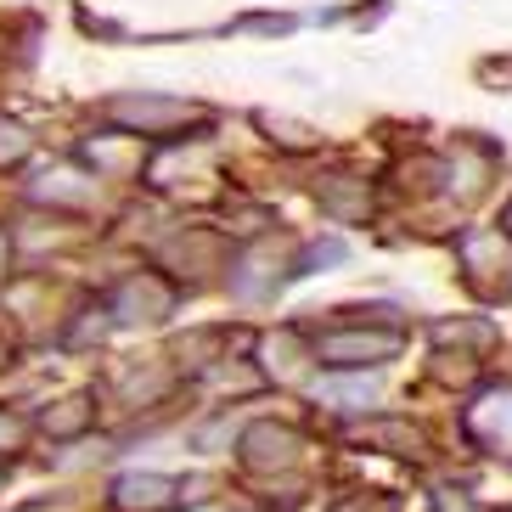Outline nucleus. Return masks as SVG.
I'll list each match as a JSON object with an SVG mask.
<instances>
[{"instance_id":"obj_13","label":"nucleus","mask_w":512,"mask_h":512,"mask_svg":"<svg viewBox=\"0 0 512 512\" xmlns=\"http://www.w3.org/2000/svg\"><path fill=\"white\" fill-rule=\"evenodd\" d=\"M242 29H259V34H287V29H293V17H248Z\"/></svg>"},{"instance_id":"obj_6","label":"nucleus","mask_w":512,"mask_h":512,"mask_svg":"<svg viewBox=\"0 0 512 512\" xmlns=\"http://www.w3.org/2000/svg\"><path fill=\"white\" fill-rule=\"evenodd\" d=\"M467 434L479 439L484 451H496V456H512V389H496V394H484L479 406L467 411Z\"/></svg>"},{"instance_id":"obj_11","label":"nucleus","mask_w":512,"mask_h":512,"mask_svg":"<svg viewBox=\"0 0 512 512\" xmlns=\"http://www.w3.org/2000/svg\"><path fill=\"white\" fill-rule=\"evenodd\" d=\"M17 445H23V422H17L12 411H0V456L17 451Z\"/></svg>"},{"instance_id":"obj_7","label":"nucleus","mask_w":512,"mask_h":512,"mask_svg":"<svg viewBox=\"0 0 512 512\" xmlns=\"http://www.w3.org/2000/svg\"><path fill=\"white\" fill-rule=\"evenodd\" d=\"M316 400H327L338 411H366L377 406V383L372 377H327V383H316Z\"/></svg>"},{"instance_id":"obj_12","label":"nucleus","mask_w":512,"mask_h":512,"mask_svg":"<svg viewBox=\"0 0 512 512\" xmlns=\"http://www.w3.org/2000/svg\"><path fill=\"white\" fill-rule=\"evenodd\" d=\"M344 259V242H316L310 254H304V265H338Z\"/></svg>"},{"instance_id":"obj_14","label":"nucleus","mask_w":512,"mask_h":512,"mask_svg":"<svg viewBox=\"0 0 512 512\" xmlns=\"http://www.w3.org/2000/svg\"><path fill=\"white\" fill-rule=\"evenodd\" d=\"M434 512H479V507L467 496H451V490H445V496H434Z\"/></svg>"},{"instance_id":"obj_8","label":"nucleus","mask_w":512,"mask_h":512,"mask_svg":"<svg viewBox=\"0 0 512 512\" xmlns=\"http://www.w3.org/2000/svg\"><path fill=\"white\" fill-rule=\"evenodd\" d=\"M91 417H96L91 394H68V400H57V406H51L40 422H46L51 439H74V434H85V428H91Z\"/></svg>"},{"instance_id":"obj_5","label":"nucleus","mask_w":512,"mask_h":512,"mask_svg":"<svg viewBox=\"0 0 512 512\" xmlns=\"http://www.w3.org/2000/svg\"><path fill=\"white\" fill-rule=\"evenodd\" d=\"M237 451H242V462L259 467V473H265V467H293L299 462V434H293L287 422H254V428L242 434Z\"/></svg>"},{"instance_id":"obj_3","label":"nucleus","mask_w":512,"mask_h":512,"mask_svg":"<svg viewBox=\"0 0 512 512\" xmlns=\"http://www.w3.org/2000/svg\"><path fill=\"white\" fill-rule=\"evenodd\" d=\"M169 310H175V287L158 282L152 271L124 276V282L113 287V299H107V316L124 321V327H152V321H164Z\"/></svg>"},{"instance_id":"obj_10","label":"nucleus","mask_w":512,"mask_h":512,"mask_svg":"<svg viewBox=\"0 0 512 512\" xmlns=\"http://www.w3.org/2000/svg\"><path fill=\"white\" fill-rule=\"evenodd\" d=\"M29 147H34V136L23 130V124H0V169L23 164V158H29Z\"/></svg>"},{"instance_id":"obj_4","label":"nucleus","mask_w":512,"mask_h":512,"mask_svg":"<svg viewBox=\"0 0 512 512\" xmlns=\"http://www.w3.org/2000/svg\"><path fill=\"white\" fill-rule=\"evenodd\" d=\"M186 484L169 479V473H124V479H113V507L119 512H164L181 501Z\"/></svg>"},{"instance_id":"obj_1","label":"nucleus","mask_w":512,"mask_h":512,"mask_svg":"<svg viewBox=\"0 0 512 512\" xmlns=\"http://www.w3.org/2000/svg\"><path fill=\"white\" fill-rule=\"evenodd\" d=\"M102 119L124 136H169L175 124L186 119H203L192 102H175V96H152V91H124V96H107L102 102Z\"/></svg>"},{"instance_id":"obj_16","label":"nucleus","mask_w":512,"mask_h":512,"mask_svg":"<svg viewBox=\"0 0 512 512\" xmlns=\"http://www.w3.org/2000/svg\"><path fill=\"white\" fill-rule=\"evenodd\" d=\"M501 231H507V237H512V203H507V214H501Z\"/></svg>"},{"instance_id":"obj_9","label":"nucleus","mask_w":512,"mask_h":512,"mask_svg":"<svg viewBox=\"0 0 512 512\" xmlns=\"http://www.w3.org/2000/svg\"><path fill=\"white\" fill-rule=\"evenodd\" d=\"M259 130H271V141L282 152H316L321 136L310 130V124H293V119H271V113H259Z\"/></svg>"},{"instance_id":"obj_2","label":"nucleus","mask_w":512,"mask_h":512,"mask_svg":"<svg viewBox=\"0 0 512 512\" xmlns=\"http://www.w3.org/2000/svg\"><path fill=\"white\" fill-rule=\"evenodd\" d=\"M406 344L400 327H332L316 338V361L327 366H377V361H394Z\"/></svg>"},{"instance_id":"obj_17","label":"nucleus","mask_w":512,"mask_h":512,"mask_svg":"<svg viewBox=\"0 0 512 512\" xmlns=\"http://www.w3.org/2000/svg\"><path fill=\"white\" fill-rule=\"evenodd\" d=\"M507 512H512V507H507Z\"/></svg>"},{"instance_id":"obj_15","label":"nucleus","mask_w":512,"mask_h":512,"mask_svg":"<svg viewBox=\"0 0 512 512\" xmlns=\"http://www.w3.org/2000/svg\"><path fill=\"white\" fill-rule=\"evenodd\" d=\"M6 259H12V242H6V231H0V276H6Z\"/></svg>"}]
</instances>
